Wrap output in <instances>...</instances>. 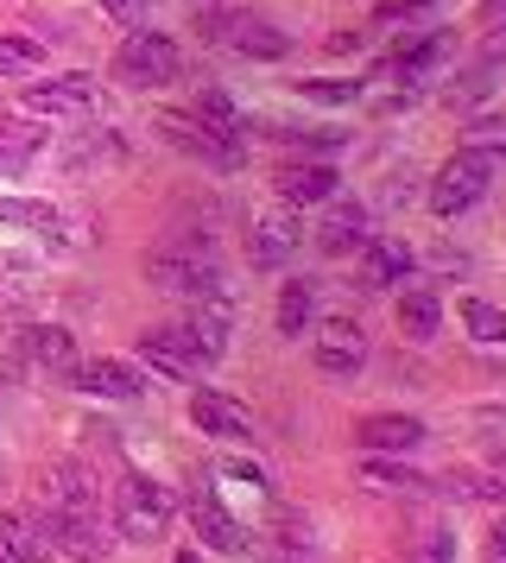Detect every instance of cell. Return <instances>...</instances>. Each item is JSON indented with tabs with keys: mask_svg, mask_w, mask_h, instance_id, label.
Masks as SVG:
<instances>
[{
	"mask_svg": "<svg viewBox=\"0 0 506 563\" xmlns=\"http://www.w3.org/2000/svg\"><path fill=\"white\" fill-rule=\"evenodd\" d=\"M146 279L158 291H172V298L228 305V279H222V266H216V254H209V241H172V247L146 254Z\"/></svg>",
	"mask_w": 506,
	"mask_h": 563,
	"instance_id": "6da1fadb",
	"label": "cell"
},
{
	"mask_svg": "<svg viewBox=\"0 0 506 563\" xmlns=\"http://www.w3.org/2000/svg\"><path fill=\"white\" fill-rule=\"evenodd\" d=\"M172 487H158L152 475H140V468H127L121 482H114V532L133 538V544H158V538L172 532Z\"/></svg>",
	"mask_w": 506,
	"mask_h": 563,
	"instance_id": "7a4b0ae2",
	"label": "cell"
},
{
	"mask_svg": "<svg viewBox=\"0 0 506 563\" xmlns=\"http://www.w3.org/2000/svg\"><path fill=\"white\" fill-rule=\"evenodd\" d=\"M487 184H494V158L481 153H450L443 165H437V178H430V216H443V222H455V216H469V209L487 197Z\"/></svg>",
	"mask_w": 506,
	"mask_h": 563,
	"instance_id": "3957f363",
	"label": "cell"
},
{
	"mask_svg": "<svg viewBox=\"0 0 506 563\" xmlns=\"http://www.w3.org/2000/svg\"><path fill=\"white\" fill-rule=\"evenodd\" d=\"M114 77L133 82V89H165V82L184 77V52H177L165 32L133 26L121 38V52H114Z\"/></svg>",
	"mask_w": 506,
	"mask_h": 563,
	"instance_id": "277c9868",
	"label": "cell"
},
{
	"mask_svg": "<svg viewBox=\"0 0 506 563\" xmlns=\"http://www.w3.org/2000/svg\"><path fill=\"white\" fill-rule=\"evenodd\" d=\"M158 133L172 140L177 153H190L197 165H209V172H234L241 165V140L234 133H216L197 114H158Z\"/></svg>",
	"mask_w": 506,
	"mask_h": 563,
	"instance_id": "5b68a950",
	"label": "cell"
},
{
	"mask_svg": "<svg viewBox=\"0 0 506 563\" xmlns=\"http://www.w3.org/2000/svg\"><path fill=\"white\" fill-rule=\"evenodd\" d=\"M317 367L329 380H354L367 367V330L354 317H323L317 323Z\"/></svg>",
	"mask_w": 506,
	"mask_h": 563,
	"instance_id": "8992f818",
	"label": "cell"
},
{
	"mask_svg": "<svg viewBox=\"0 0 506 563\" xmlns=\"http://www.w3.org/2000/svg\"><path fill=\"white\" fill-rule=\"evenodd\" d=\"M38 532H45L51 551H70V558H82V563L108 558V544H114L101 512H45V519H38Z\"/></svg>",
	"mask_w": 506,
	"mask_h": 563,
	"instance_id": "52a82bcc",
	"label": "cell"
},
{
	"mask_svg": "<svg viewBox=\"0 0 506 563\" xmlns=\"http://www.w3.org/2000/svg\"><path fill=\"white\" fill-rule=\"evenodd\" d=\"M190 526H197V538L209 551H222V558H241V551H248V526L222 507V494L209 482L190 487Z\"/></svg>",
	"mask_w": 506,
	"mask_h": 563,
	"instance_id": "ba28073f",
	"label": "cell"
},
{
	"mask_svg": "<svg viewBox=\"0 0 506 563\" xmlns=\"http://www.w3.org/2000/svg\"><path fill=\"white\" fill-rule=\"evenodd\" d=\"M425 437H430L425 418H405V411H374V418L354 424V443H361L367 456H411Z\"/></svg>",
	"mask_w": 506,
	"mask_h": 563,
	"instance_id": "9c48e42d",
	"label": "cell"
},
{
	"mask_svg": "<svg viewBox=\"0 0 506 563\" xmlns=\"http://www.w3.org/2000/svg\"><path fill=\"white\" fill-rule=\"evenodd\" d=\"M38 500H45V512H101V494L82 462H51L38 475Z\"/></svg>",
	"mask_w": 506,
	"mask_h": 563,
	"instance_id": "30bf717a",
	"label": "cell"
},
{
	"mask_svg": "<svg viewBox=\"0 0 506 563\" xmlns=\"http://www.w3.org/2000/svg\"><path fill=\"white\" fill-rule=\"evenodd\" d=\"M361 291H386V285H405V273H411V247L405 241H393V234H367L361 247Z\"/></svg>",
	"mask_w": 506,
	"mask_h": 563,
	"instance_id": "8fae6325",
	"label": "cell"
},
{
	"mask_svg": "<svg viewBox=\"0 0 506 563\" xmlns=\"http://www.w3.org/2000/svg\"><path fill=\"white\" fill-rule=\"evenodd\" d=\"M70 380H76V393H89V399H140V393H146L140 367H133V361H114V355L76 361Z\"/></svg>",
	"mask_w": 506,
	"mask_h": 563,
	"instance_id": "7c38bea8",
	"label": "cell"
},
{
	"mask_svg": "<svg viewBox=\"0 0 506 563\" xmlns=\"http://www.w3.org/2000/svg\"><path fill=\"white\" fill-rule=\"evenodd\" d=\"M140 361H152V367H158V374H172V380H184V374H197V367H202L197 342H190L184 323H158V330L140 335Z\"/></svg>",
	"mask_w": 506,
	"mask_h": 563,
	"instance_id": "4fadbf2b",
	"label": "cell"
},
{
	"mask_svg": "<svg viewBox=\"0 0 506 563\" xmlns=\"http://www.w3.org/2000/svg\"><path fill=\"white\" fill-rule=\"evenodd\" d=\"M304 247V229L298 216H266V222H253L248 234V260L260 266V273H273V266H285V260Z\"/></svg>",
	"mask_w": 506,
	"mask_h": 563,
	"instance_id": "5bb4252c",
	"label": "cell"
},
{
	"mask_svg": "<svg viewBox=\"0 0 506 563\" xmlns=\"http://www.w3.org/2000/svg\"><path fill=\"white\" fill-rule=\"evenodd\" d=\"M190 418H197L202 437H253V411L241 399L216 393V386H202L197 399H190Z\"/></svg>",
	"mask_w": 506,
	"mask_h": 563,
	"instance_id": "9a60e30c",
	"label": "cell"
},
{
	"mask_svg": "<svg viewBox=\"0 0 506 563\" xmlns=\"http://www.w3.org/2000/svg\"><path fill=\"white\" fill-rule=\"evenodd\" d=\"M32 114H89L96 108V77H57V82H32L25 89Z\"/></svg>",
	"mask_w": 506,
	"mask_h": 563,
	"instance_id": "2e32d148",
	"label": "cell"
},
{
	"mask_svg": "<svg viewBox=\"0 0 506 563\" xmlns=\"http://www.w3.org/2000/svg\"><path fill=\"white\" fill-rule=\"evenodd\" d=\"M336 165H278L273 172V190L285 203H329L336 197Z\"/></svg>",
	"mask_w": 506,
	"mask_h": 563,
	"instance_id": "e0dca14e",
	"label": "cell"
},
{
	"mask_svg": "<svg viewBox=\"0 0 506 563\" xmlns=\"http://www.w3.org/2000/svg\"><path fill=\"white\" fill-rule=\"evenodd\" d=\"M310 241H317L323 254H354V247L367 241V209H361V203H329Z\"/></svg>",
	"mask_w": 506,
	"mask_h": 563,
	"instance_id": "ac0fdd59",
	"label": "cell"
},
{
	"mask_svg": "<svg viewBox=\"0 0 506 563\" xmlns=\"http://www.w3.org/2000/svg\"><path fill=\"white\" fill-rule=\"evenodd\" d=\"M443 57H450V32H425L418 45H405V52H399L393 77H399L405 89H418V82H430L437 70H443Z\"/></svg>",
	"mask_w": 506,
	"mask_h": 563,
	"instance_id": "d6986e66",
	"label": "cell"
},
{
	"mask_svg": "<svg viewBox=\"0 0 506 563\" xmlns=\"http://www.w3.org/2000/svg\"><path fill=\"white\" fill-rule=\"evenodd\" d=\"M0 558H7V563L51 558V544H45V532H38V519H32V512H0Z\"/></svg>",
	"mask_w": 506,
	"mask_h": 563,
	"instance_id": "ffe728a7",
	"label": "cell"
},
{
	"mask_svg": "<svg viewBox=\"0 0 506 563\" xmlns=\"http://www.w3.org/2000/svg\"><path fill=\"white\" fill-rule=\"evenodd\" d=\"M437 323H443L437 291H430V285H405V291H399V330L411 335V342H430V335H437Z\"/></svg>",
	"mask_w": 506,
	"mask_h": 563,
	"instance_id": "44dd1931",
	"label": "cell"
},
{
	"mask_svg": "<svg viewBox=\"0 0 506 563\" xmlns=\"http://www.w3.org/2000/svg\"><path fill=\"white\" fill-rule=\"evenodd\" d=\"M38 146H45V133L32 128V121H7L0 128V178H20L25 165L38 158Z\"/></svg>",
	"mask_w": 506,
	"mask_h": 563,
	"instance_id": "7402d4cb",
	"label": "cell"
},
{
	"mask_svg": "<svg viewBox=\"0 0 506 563\" xmlns=\"http://www.w3.org/2000/svg\"><path fill=\"white\" fill-rule=\"evenodd\" d=\"M25 355L38 361L45 374H76V342H70V330H25Z\"/></svg>",
	"mask_w": 506,
	"mask_h": 563,
	"instance_id": "603a6c76",
	"label": "cell"
},
{
	"mask_svg": "<svg viewBox=\"0 0 506 563\" xmlns=\"http://www.w3.org/2000/svg\"><path fill=\"white\" fill-rule=\"evenodd\" d=\"M310 317H317V285H310V279L278 285V335H304Z\"/></svg>",
	"mask_w": 506,
	"mask_h": 563,
	"instance_id": "cb8c5ba5",
	"label": "cell"
},
{
	"mask_svg": "<svg viewBox=\"0 0 506 563\" xmlns=\"http://www.w3.org/2000/svg\"><path fill=\"white\" fill-rule=\"evenodd\" d=\"M462 330L475 335L481 349H506V310H494L487 298H462Z\"/></svg>",
	"mask_w": 506,
	"mask_h": 563,
	"instance_id": "d4e9b609",
	"label": "cell"
},
{
	"mask_svg": "<svg viewBox=\"0 0 506 563\" xmlns=\"http://www.w3.org/2000/svg\"><path fill=\"white\" fill-rule=\"evenodd\" d=\"M0 222H7V229H38V234L64 229V216L51 203H25V197H0Z\"/></svg>",
	"mask_w": 506,
	"mask_h": 563,
	"instance_id": "484cf974",
	"label": "cell"
},
{
	"mask_svg": "<svg viewBox=\"0 0 506 563\" xmlns=\"http://www.w3.org/2000/svg\"><path fill=\"white\" fill-rule=\"evenodd\" d=\"M45 64V45L38 38H20V32H0V77H25Z\"/></svg>",
	"mask_w": 506,
	"mask_h": 563,
	"instance_id": "4316f807",
	"label": "cell"
},
{
	"mask_svg": "<svg viewBox=\"0 0 506 563\" xmlns=\"http://www.w3.org/2000/svg\"><path fill=\"white\" fill-rule=\"evenodd\" d=\"M197 121H209L216 133H234V140L248 133V114H241V108L228 102L222 89H202V96H197Z\"/></svg>",
	"mask_w": 506,
	"mask_h": 563,
	"instance_id": "83f0119b",
	"label": "cell"
},
{
	"mask_svg": "<svg viewBox=\"0 0 506 563\" xmlns=\"http://www.w3.org/2000/svg\"><path fill=\"white\" fill-rule=\"evenodd\" d=\"M405 563H455V532L450 526H425L405 544Z\"/></svg>",
	"mask_w": 506,
	"mask_h": 563,
	"instance_id": "f1b7e54d",
	"label": "cell"
},
{
	"mask_svg": "<svg viewBox=\"0 0 506 563\" xmlns=\"http://www.w3.org/2000/svg\"><path fill=\"white\" fill-rule=\"evenodd\" d=\"M234 45H241L248 57H285L292 52V38L273 32V26H260V20H241V26H234Z\"/></svg>",
	"mask_w": 506,
	"mask_h": 563,
	"instance_id": "f546056e",
	"label": "cell"
},
{
	"mask_svg": "<svg viewBox=\"0 0 506 563\" xmlns=\"http://www.w3.org/2000/svg\"><path fill=\"white\" fill-rule=\"evenodd\" d=\"M367 482L374 487H386V494H430V482L425 475H411V468H393V462H367Z\"/></svg>",
	"mask_w": 506,
	"mask_h": 563,
	"instance_id": "4dcf8cb0",
	"label": "cell"
},
{
	"mask_svg": "<svg viewBox=\"0 0 506 563\" xmlns=\"http://www.w3.org/2000/svg\"><path fill=\"white\" fill-rule=\"evenodd\" d=\"M469 153H481V158H506V114H481L475 128H469Z\"/></svg>",
	"mask_w": 506,
	"mask_h": 563,
	"instance_id": "1f68e13d",
	"label": "cell"
},
{
	"mask_svg": "<svg viewBox=\"0 0 506 563\" xmlns=\"http://www.w3.org/2000/svg\"><path fill=\"white\" fill-rule=\"evenodd\" d=\"M430 0H380L374 7V26H393V20H425Z\"/></svg>",
	"mask_w": 506,
	"mask_h": 563,
	"instance_id": "d6a6232c",
	"label": "cell"
},
{
	"mask_svg": "<svg viewBox=\"0 0 506 563\" xmlns=\"http://www.w3.org/2000/svg\"><path fill=\"white\" fill-rule=\"evenodd\" d=\"M494 70H501V64H494V57H481L475 70H469V77L455 82V96H462V102H475V96H487V89H494Z\"/></svg>",
	"mask_w": 506,
	"mask_h": 563,
	"instance_id": "836d02e7",
	"label": "cell"
},
{
	"mask_svg": "<svg viewBox=\"0 0 506 563\" xmlns=\"http://www.w3.org/2000/svg\"><path fill=\"white\" fill-rule=\"evenodd\" d=\"M304 96H310V102H354V96H361V82H336V77H317V82H304Z\"/></svg>",
	"mask_w": 506,
	"mask_h": 563,
	"instance_id": "e575fe53",
	"label": "cell"
},
{
	"mask_svg": "<svg viewBox=\"0 0 506 563\" xmlns=\"http://www.w3.org/2000/svg\"><path fill=\"white\" fill-rule=\"evenodd\" d=\"M101 7H108L121 26H140V20H152V7H158V0H101Z\"/></svg>",
	"mask_w": 506,
	"mask_h": 563,
	"instance_id": "d590c367",
	"label": "cell"
},
{
	"mask_svg": "<svg viewBox=\"0 0 506 563\" xmlns=\"http://www.w3.org/2000/svg\"><path fill=\"white\" fill-rule=\"evenodd\" d=\"M475 431L506 437V399H494V406H475Z\"/></svg>",
	"mask_w": 506,
	"mask_h": 563,
	"instance_id": "8d00e7d4",
	"label": "cell"
},
{
	"mask_svg": "<svg viewBox=\"0 0 506 563\" xmlns=\"http://www.w3.org/2000/svg\"><path fill=\"white\" fill-rule=\"evenodd\" d=\"M487 563H506V512L494 519V532H487Z\"/></svg>",
	"mask_w": 506,
	"mask_h": 563,
	"instance_id": "74e56055",
	"label": "cell"
},
{
	"mask_svg": "<svg viewBox=\"0 0 506 563\" xmlns=\"http://www.w3.org/2000/svg\"><path fill=\"white\" fill-rule=\"evenodd\" d=\"M285 133H292V128H278L273 140H285ZM298 140H304V133H298ZM336 140H342V133H310V146H323V153H329V146H336Z\"/></svg>",
	"mask_w": 506,
	"mask_h": 563,
	"instance_id": "f35d334b",
	"label": "cell"
},
{
	"mask_svg": "<svg viewBox=\"0 0 506 563\" xmlns=\"http://www.w3.org/2000/svg\"><path fill=\"white\" fill-rule=\"evenodd\" d=\"M177 563H197V551H184V558H177Z\"/></svg>",
	"mask_w": 506,
	"mask_h": 563,
	"instance_id": "ab89813d",
	"label": "cell"
},
{
	"mask_svg": "<svg viewBox=\"0 0 506 563\" xmlns=\"http://www.w3.org/2000/svg\"><path fill=\"white\" fill-rule=\"evenodd\" d=\"M501 468H506V456H501Z\"/></svg>",
	"mask_w": 506,
	"mask_h": 563,
	"instance_id": "60d3db41",
	"label": "cell"
},
{
	"mask_svg": "<svg viewBox=\"0 0 506 563\" xmlns=\"http://www.w3.org/2000/svg\"><path fill=\"white\" fill-rule=\"evenodd\" d=\"M0 563H7V558H0Z\"/></svg>",
	"mask_w": 506,
	"mask_h": 563,
	"instance_id": "b9f144b4",
	"label": "cell"
}]
</instances>
